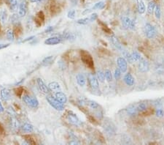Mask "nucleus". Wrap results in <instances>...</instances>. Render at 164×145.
Segmentation results:
<instances>
[{
  "label": "nucleus",
  "mask_w": 164,
  "mask_h": 145,
  "mask_svg": "<svg viewBox=\"0 0 164 145\" xmlns=\"http://www.w3.org/2000/svg\"><path fill=\"white\" fill-rule=\"evenodd\" d=\"M43 1H46V0H41V2H43Z\"/></svg>",
  "instance_id": "nucleus-55"
},
{
  "label": "nucleus",
  "mask_w": 164,
  "mask_h": 145,
  "mask_svg": "<svg viewBox=\"0 0 164 145\" xmlns=\"http://www.w3.org/2000/svg\"><path fill=\"white\" fill-rule=\"evenodd\" d=\"M44 21H45V15H44V13L42 11H39L37 13L36 17L34 18L35 24L37 27H40L42 24L44 23Z\"/></svg>",
  "instance_id": "nucleus-11"
},
{
  "label": "nucleus",
  "mask_w": 164,
  "mask_h": 145,
  "mask_svg": "<svg viewBox=\"0 0 164 145\" xmlns=\"http://www.w3.org/2000/svg\"><path fill=\"white\" fill-rule=\"evenodd\" d=\"M99 24H100L101 25V27H102V29L105 32H107V33H109V34H110V33H112V31L109 29V28L107 27V25H105L104 24H103L102 22L101 21H99Z\"/></svg>",
  "instance_id": "nucleus-39"
},
{
  "label": "nucleus",
  "mask_w": 164,
  "mask_h": 145,
  "mask_svg": "<svg viewBox=\"0 0 164 145\" xmlns=\"http://www.w3.org/2000/svg\"><path fill=\"white\" fill-rule=\"evenodd\" d=\"M22 131L26 133H31L34 131V127L29 123H25L22 126Z\"/></svg>",
  "instance_id": "nucleus-24"
},
{
  "label": "nucleus",
  "mask_w": 164,
  "mask_h": 145,
  "mask_svg": "<svg viewBox=\"0 0 164 145\" xmlns=\"http://www.w3.org/2000/svg\"><path fill=\"white\" fill-rule=\"evenodd\" d=\"M4 111H5V109L3 107L2 104L1 103V102H0V112H3Z\"/></svg>",
  "instance_id": "nucleus-52"
},
{
  "label": "nucleus",
  "mask_w": 164,
  "mask_h": 145,
  "mask_svg": "<svg viewBox=\"0 0 164 145\" xmlns=\"http://www.w3.org/2000/svg\"><path fill=\"white\" fill-rule=\"evenodd\" d=\"M137 2L138 12L140 14L144 13L146 8H145V5H144L143 1H142V0H137Z\"/></svg>",
  "instance_id": "nucleus-18"
},
{
  "label": "nucleus",
  "mask_w": 164,
  "mask_h": 145,
  "mask_svg": "<svg viewBox=\"0 0 164 145\" xmlns=\"http://www.w3.org/2000/svg\"><path fill=\"white\" fill-rule=\"evenodd\" d=\"M7 3L8 7L13 11H15L18 8V2L17 0H5Z\"/></svg>",
  "instance_id": "nucleus-20"
},
{
  "label": "nucleus",
  "mask_w": 164,
  "mask_h": 145,
  "mask_svg": "<svg viewBox=\"0 0 164 145\" xmlns=\"http://www.w3.org/2000/svg\"><path fill=\"white\" fill-rule=\"evenodd\" d=\"M61 38H60L58 36H54V37H51L46 39L45 40V44L49 45V46H53V45H57V44L61 43Z\"/></svg>",
  "instance_id": "nucleus-9"
},
{
  "label": "nucleus",
  "mask_w": 164,
  "mask_h": 145,
  "mask_svg": "<svg viewBox=\"0 0 164 145\" xmlns=\"http://www.w3.org/2000/svg\"><path fill=\"white\" fill-rule=\"evenodd\" d=\"M2 27H1V23H0V34L2 33Z\"/></svg>",
  "instance_id": "nucleus-54"
},
{
  "label": "nucleus",
  "mask_w": 164,
  "mask_h": 145,
  "mask_svg": "<svg viewBox=\"0 0 164 145\" xmlns=\"http://www.w3.org/2000/svg\"><path fill=\"white\" fill-rule=\"evenodd\" d=\"M67 120L69 121V122L71 123L72 125H77L79 124V122H80V120H79L78 117H77L75 114H74L72 111H69L67 115Z\"/></svg>",
  "instance_id": "nucleus-8"
},
{
  "label": "nucleus",
  "mask_w": 164,
  "mask_h": 145,
  "mask_svg": "<svg viewBox=\"0 0 164 145\" xmlns=\"http://www.w3.org/2000/svg\"><path fill=\"white\" fill-rule=\"evenodd\" d=\"M117 63L118 68L121 70V72L123 73L126 72L128 68V65H127V61L123 57H119L117 60Z\"/></svg>",
  "instance_id": "nucleus-7"
},
{
  "label": "nucleus",
  "mask_w": 164,
  "mask_h": 145,
  "mask_svg": "<svg viewBox=\"0 0 164 145\" xmlns=\"http://www.w3.org/2000/svg\"><path fill=\"white\" fill-rule=\"evenodd\" d=\"M155 114L157 117H162L164 115V111L162 109H157L155 112Z\"/></svg>",
  "instance_id": "nucleus-45"
},
{
  "label": "nucleus",
  "mask_w": 164,
  "mask_h": 145,
  "mask_svg": "<svg viewBox=\"0 0 164 145\" xmlns=\"http://www.w3.org/2000/svg\"><path fill=\"white\" fill-rule=\"evenodd\" d=\"M155 18L157 19H160V17H161V10H160V5H155Z\"/></svg>",
  "instance_id": "nucleus-30"
},
{
  "label": "nucleus",
  "mask_w": 164,
  "mask_h": 145,
  "mask_svg": "<svg viewBox=\"0 0 164 145\" xmlns=\"http://www.w3.org/2000/svg\"><path fill=\"white\" fill-rule=\"evenodd\" d=\"M55 97L60 101L62 103H66L67 102V95L63 93V92H61L60 91H58L56 93H55Z\"/></svg>",
  "instance_id": "nucleus-14"
},
{
  "label": "nucleus",
  "mask_w": 164,
  "mask_h": 145,
  "mask_svg": "<svg viewBox=\"0 0 164 145\" xmlns=\"http://www.w3.org/2000/svg\"><path fill=\"white\" fill-rule=\"evenodd\" d=\"M121 70L119 69V68H117L115 70V74H114V76H115V78L116 80H119L121 77Z\"/></svg>",
  "instance_id": "nucleus-42"
},
{
  "label": "nucleus",
  "mask_w": 164,
  "mask_h": 145,
  "mask_svg": "<svg viewBox=\"0 0 164 145\" xmlns=\"http://www.w3.org/2000/svg\"><path fill=\"white\" fill-rule=\"evenodd\" d=\"M0 95H1L2 99L3 100H5V101L9 100L10 99V97H11V95H10V92L7 89H3V90L1 91Z\"/></svg>",
  "instance_id": "nucleus-16"
},
{
  "label": "nucleus",
  "mask_w": 164,
  "mask_h": 145,
  "mask_svg": "<svg viewBox=\"0 0 164 145\" xmlns=\"http://www.w3.org/2000/svg\"><path fill=\"white\" fill-rule=\"evenodd\" d=\"M80 56H81V59H82V62L88 68H90V69H93V68H94L93 59L88 52H87L86 51H84V50L80 51Z\"/></svg>",
  "instance_id": "nucleus-1"
},
{
  "label": "nucleus",
  "mask_w": 164,
  "mask_h": 145,
  "mask_svg": "<svg viewBox=\"0 0 164 145\" xmlns=\"http://www.w3.org/2000/svg\"><path fill=\"white\" fill-rule=\"evenodd\" d=\"M131 56H132V59L134 60V62H137V61H139L142 57H141V55L137 52V51H134L132 54H131Z\"/></svg>",
  "instance_id": "nucleus-33"
},
{
  "label": "nucleus",
  "mask_w": 164,
  "mask_h": 145,
  "mask_svg": "<svg viewBox=\"0 0 164 145\" xmlns=\"http://www.w3.org/2000/svg\"><path fill=\"white\" fill-rule=\"evenodd\" d=\"M75 14L76 12L75 10H69L68 12V14H67V17L69 18H71V19H74L75 18Z\"/></svg>",
  "instance_id": "nucleus-44"
},
{
  "label": "nucleus",
  "mask_w": 164,
  "mask_h": 145,
  "mask_svg": "<svg viewBox=\"0 0 164 145\" xmlns=\"http://www.w3.org/2000/svg\"><path fill=\"white\" fill-rule=\"evenodd\" d=\"M46 99H47L48 103L50 104L53 108H54L55 110L63 111L64 109L63 103L60 102L55 97H53V95H48Z\"/></svg>",
  "instance_id": "nucleus-2"
},
{
  "label": "nucleus",
  "mask_w": 164,
  "mask_h": 145,
  "mask_svg": "<svg viewBox=\"0 0 164 145\" xmlns=\"http://www.w3.org/2000/svg\"><path fill=\"white\" fill-rule=\"evenodd\" d=\"M82 2H84V1H85V0H82Z\"/></svg>",
  "instance_id": "nucleus-56"
},
{
  "label": "nucleus",
  "mask_w": 164,
  "mask_h": 145,
  "mask_svg": "<svg viewBox=\"0 0 164 145\" xmlns=\"http://www.w3.org/2000/svg\"><path fill=\"white\" fill-rule=\"evenodd\" d=\"M5 132V130L4 126L2 125V123H0V135H4Z\"/></svg>",
  "instance_id": "nucleus-47"
},
{
  "label": "nucleus",
  "mask_w": 164,
  "mask_h": 145,
  "mask_svg": "<svg viewBox=\"0 0 164 145\" xmlns=\"http://www.w3.org/2000/svg\"><path fill=\"white\" fill-rule=\"evenodd\" d=\"M7 37L10 41H13L14 38H15V35H14L13 31L8 30L7 32Z\"/></svg>",
  "instance_id": "nucleus-38"
},
{
  "label": "nucleus",
  "mask_w": 164,
  "mask_h": 145,
  "mask_svg": "<svg viewBox=\"0 0 164 145\" xmlns=\"http://www.w3.org/2000/svg\"><path fill=\"white\" fill-rule=\"evenodd\" d=\"M23 138H24V140L26 141V142L28 144H36V141L34 140V138L31 136V135H23Z\"/></svg>",
  "instance_id": "nucleus-25"
},
{
  "label": "nucleus",
  "mask_w": 164,
  "mask_h": 145,
  "mask_svg": "<svg viewBox=\"0 0 164 145\" xmlns=\"http://www.w3.org/2000/svg\"><path fill=\"white\" fill-rule=\"evenodd\" d=\"M123 58L127 61V62H128L129 63H133L134 60L132 59V56H131V54H130L128 51H123Z\"/></svg>",
  "instance_id": "nucleus-28"
},
{
  "label": "nucleus",
  "mask_w": 164,
  "mask_h": 145,
  "mask_svg": "<svg viewBox=\"0 0 164 145\" xmlns=\"http://www.w3.org/2000/svg\"><path fill=\"white\" fill-rule=\"evenodd\" d=\"M140 62L139 64V70L141 72V73H146L147 72L149 69H150V65L147 61L144 60L143 59H141Z\"/></svg>",
  "instance_id": "nucleus-10"
},
{
  "label": "nucleus",
  "mask_w": 164,
  "mask_h": 145,
  "mask_svg": "<svg viewBox=\"0 0 164 145\" xmlns=\"http://www.w3.org/2000/svg\"><path fill=\"white\" fill-rule=\"evenodd\" d=\"M18 7H19V15L21 17H24L27 13L28 3L26 0H20Z\"/></svg>",
  "instance_id": "nucleus-5"
},
{
  "label": "nucleus",
  "mask_w": 164,
  "mask_h": 145,
  "mask_svg": "<svg viewBox=\"0 0 164 145\" xmlns=\"http://www.w3.org/2000/svg\"><path fill=\"white\" fill-rule=\"evenodd\" d=\"M104 2H97L96 4H95V5L93 7V10H96V9H98V10H102L104 8Z\"/></svg>",
  "instance_id": "nucleus-35"
},
{
  "label": "nucleus",
  "mask_w": 164,
  "mask_h": 145,
  "mask_svg": "<svg viewBox=\"0 0 164 145\" xmlns=\"http://www.w3.org/2000/svg\"><path fill=\"white\" fill-rule=\"evenodd\" d=\"M55 58V57L54 56H49L48 57L45 58L43 59V61H42V65H45V66H48V65H51L53 62V61H54Z\"/></svg>",
  "instance_id": "nucleus-23"
},
{
  "label": "nucleus",
  "mask_w": 164,
  "mask_h": 145,
  "mask_svg": "<svg viewBox=\"0 0 164 145\" xmlns=\"http://www.w3.org/2000/svg\"><path fill=\"white\" fill-rule=\"evenodd\" d=\"M110 41L112 42V43L114 45V46H115V48H117V49H119V50H120V51L123 50L122 45H121V43H120V41L118 40V39L116 37H115V36H112V37H110Z\"/></svg>",
  "instance_id": "nucleus-17"
},
{
  "label": "nucleus",
  "mask_w": 164,
  "mask_h": 145,
  "mask_svg": "<svg viewBox=\"0 0 164 145\" xmlns=\"http://www.w3.org/2000/svg\"><path fill=\"white\" fill-rule=\"evenodd\" d=\"M144 32L145 33L146 37L149 39H152V38L155 37L157 34V31H156L155 28L154 27L152 24H150V23H147L144 25Z\"/></svg>",
  "instance_id": "nucleus-4"
},
{
  "label": "nucleus",
  "mask_w": 164,
  "mask_h": 145,
  "mask_svg": "<svg viewBox=\"0 0 164 145\" xmlns=\"http://www.w3.org/2000/svg\"><path fill=\"white\" fill-rule=\"evenodd\" d=\"M127 112H128V114L133 116V115H135V114H137V112H138V111H137V109L136 107H134V106H130V107H129V108L127 109Z\"/></svg>",
  "instance_id": "nucleus-36"
},
{
  "label": "nucleus",
  "mask_w": 164,
  "mask_h": 145,
  "mask_svg": "<svg viewBox=\"0 0 164 145\" xmlns=\"http://www.w3.org/2000/svg\"><path fill=\"white\" fill-rule=\"evenodd\" d=\"M97 18H98V15H97V13H93L90 15V17L89 18L90 21H96Z\"/></svg>",
  "instance_id": "nucleus-46"
},
{
  "label": "nucleus",
  "mask_w": 164,
  "mask_h": 145,
  "mask_svg": "<svg viewBox=\"0 0 164 145\" xmlns=\"http://www.w3.org/2000/svg\"><path fill=\"white\" fill-rule=\"evenodd\" d=\"M155 2L154 1H150L149 3H148V5H147V13L150 15L154 13V10H155Z\"/></svg>",
  "instance_id": "nucleus-26"
},
{
  "label": "nucleus",
  "mask_w": 164,
  "mask_h": 145,
  "mask_svg": "<svg viewBox=\"0 0 164 145\" xmlns=\"http://www.w3.org/2000/svg\"><path fill=\"white\" fill-rule=\"evenodd\" d=\"M88 79L89 84L93 90H96L99 88V80L94 74L90 73L88 77Z\"/></svg>",
  "instance_id": "nucleus-6"
},
{
  "label": "nucleus",
  "mask_w": 164,
  "mask_h": 145,
  "mask_svg": "<svg viewBox=\"0 0 164 145\" xmlns=\"http://www.w3.org/2000/svg\"><path fill=\"white\" fill-rule=\"evenodd\" d=\"M97 78L98 80H99V81L104 82L105 80V76H104V73L102 72V70H99L97 72Z\"/></svg>",
  "instance_id": "nucleus-32"
},
{
  "label": "nucleus",
  "mask_w": 164,
  "mask_h": 145,
  "mask_svg": "<svg viewBox=\"0 0 164 145\" xmlns=\"http://www.w3.org/2000/svg\"><path fill=\"white\" fill-rule=\"evenodd\" d=\"M7 13L6 12V10H2L1 13H0V19H1V21H2L3 23H5L7 20Z\"/></svg>",
  "instance_id": "nucleus-34"
},
{
  "label": "nucleus",
  "mask_w": 164,
  "mask_h": 145,
  "mask_svg": "<svg viewBox=\"0 0 164 145\" xmlns=\"http://www.w3.org/2000/svg\"><path fill=\"white\" fill-rule=\"evenodd\" d=\"M13 31L15 36L19 37L20 35H21L22 32H23V27L21 25V24H18L14 25V29Z\"/></svg>",
  "instance_id": "nucleus-19"
},
{
  "label": "nucleus",
  "mask_w": 164,
  "mask_h": 145,
  "mask_svg": "<svg viewBox=\"0 0 164 145\" xmlns=\"http://www.w3.org/2000/svg\"><path fill=\"white\" fill-rule=\"evenodd\" d=\"M137 111L140 112H143L144 111L147 110V106L145 103H140L137 107Z\"/></svg>",
  "instance_id": "nucleus-41"
},
{
  "label": "nucleus",
  "mask_w": 164,
  "mask_h": 145,
  "mask_svg": "<svg viewBox=\"0 0 164 145\" xmlns=\"http://www.w3.org/2000/svg\"><path fill=\"white\" fill-rule=\"evenodd\" d=\"M31 2H41V0H30Z\"/></svg>",
  "instance_id": "nucleus-53"
},
{
  "label": "nucleus",
  "mask_w": 164,
  "mask_h": 145,
  "mask_svg": "<svg viewBox=\"0 0 164 145\" xmlns=\"http://www.w3.org/2000/svg\"><path fill=\"white\" fill-rule=\"evenodd\" d=\"M90 11H91V10H90V9H86V10H85L82 12V15H86V14L89 13Z\"/></svg>",
  "instance_id": "nucleus-50"
},
{
  "label": "nucleus",
  "mask_w": 164,
  "mask_h": 145,
  "mask_svg": "<svg viewBox=\"0 0 164 145\" xmlns=\"http://www.w3.org/2000/svg\"><path fill=\"white\" fill-rule=\"evenodd\" d=\"M130 22H131V19L128 17L124 16L122 18V24H123V27L126 29H129L130 28Z\"/></svg>",
  "instance_id": "nucleus-27"
},
{
  "label": "nucleus",
  "mask_w": 164,
  "mask_h": 145,
  "mask_svg": "<svg viewBox=\"0 0 164 145\" xmlns=\"http://www.w3.org/2000/svg\"><path fill=\"white\" fill-rule=\"evenodd\" d=\"M53 30V27H48L46 29H45V32H52Z\"/></svg>",
  "instance_id": "nucleus-49"
},
{
  "label": "nucleus",
  "mask_w": 164,
  "mask_h": 145,
  "mask_svg": "<svg viewBox=\"0 0 164 145\" xmlns=\"http://www.w3.org/2000/svg\"><path fill=\"white\" fill-rule=\"evenodd\" d=\"M8 46H9V44H0V49L6 48Z\"/></svg>",
  "instance_id": "nucleus-51"
},
{
  "label": "nucleus",
  "mask_w": 164,
  "mask_h": 145,
  "mask_svg": "<svg viewBox=\"0 0 164 145\" xmlns=\"http://www.w3.org/2000/svg\"><path fill=\"white\" fill-rule=\"evenodd\" d=\"M19 15H17V14H14L12 15L11 17V21H12V23L13 24V25H15V24H20L19 23Z\"/></svg>",
  "instance_id": "nucleus-37"
},
{
  "label": "nucleus",
  "mask_w": 164,
  "mask_h": 145,
  "mask_svg": "<svg viewBox=\"0 0 164 145\" xmlns=\"http://www.w3.org/2000/svg\"><path fill=\"white\" fill-rule=\"evenodd\" d=\"M23 91H24V89H23V87H17V88H15L14 90V92H15V95L18 97H22L23 94Z\"/></svg>",
  "instance_id": "nucleus-29"
},
{
  "label": "nucleus",
  "mask_w": 164,
  "mask_h": 145,
  "mask_svg": "<svg viewBox=\"0 0 164 145\" xmlns=\"http://www.w3.org/2000/svg\"><path fill=\"white\" fill-rule=\"evenodd\" d=\"M88 106L93 109H96L97 108H99V104L96 103V101L94 100H88Z\"/></svg>",
  "instance_id": "nucleus-40"
},
{
  "label": "nucleus",
  "mask_w": 164,
  "mask_h": 145,
  "mask_svg": "<svg viewBox=\"0 0 164 145\" xmlns=\"http://www.w3.org/2000/svg\"><path fill=\"white\" fill-rule=\"evenodd\" d=\"M130 29L131 30H134L135 29V21L134 20H131V22H130Z\"/></svg>",
  "instance_id": "nucleus-48"
},
{
  "label": "nucleus",
  "mask_w": 164,
  "mask_h": 145,
  "mask_svg": "<svg viewBox=\"0 0 164 145\" xmlns=\"http://www.w3.org/2000/svg\"><path fill=\"white\" fill-rule=\"evenodd\" d=\"M76 78H77V82L80 87H83L86 83V78L82 73H78L76 76Z\"/></svg>",
  "instance_id": "nucleus-15"
},
{
  "label": "nucleus",
  "mask_w": 164,
  "mask_h": 145,
  "mask_svg": "<svg viewBox=\"0 0 164 145\" xmlns=\"http://www.w3.org/2000/svg\"><path fill=\"white\" fill-rule=\"evenodd\" d=\"M58 37H59L60 38L63 39H65V40H75V36L72 34V33H69V32H64L61 35H57Z\"/></svg>",
  "instance_id": "nucleus-21"
},
{
  "label": "nucleus",
  "mask_w": 164,
  "mask_h": 145,
  "mask_svg": "<svg viewBox=\"0 0 164 145\" xmlns=\"http://www.w3.org/2000/svg\"><path fill=\"white\" fill-rule=\"evenodd\" d=\"M23 100L27 106L31 107V108H37L39 106V101L35 97L31 96L29 95H24L23 96Z\"/></svg>",
  "instance_id": "nucleus-3"
},
{
  "label": "nucleus",
  "mask_w": 164,
  "mask_h": 145,
  "mask_svg": "<svg viewBox=\"0 0 164 145\" xmlns=\"http://www.w3.org/2000/svg\"><path fill=\"white\" fill-rule=\"evenodd\" d=\"M48 88L51 91H55V92L60 91V90H61L59 84H58L57 82H55V81L50 82V83L49 84H48Z\"/></svg>",
  "instance_id": "nucleus-22"
},
{
  "label": "nucleus",
  "mask_w": 164,
  "mask_h": 145,
  "mask_svg": "<svg viewBox=\"0 0 164 145\" xmlns=\"http://www.w3.org/2000/svg\"><path fill=\"white\" fill-rule=\"evenodd\" d=\"M104 76H105V78L107 81H112V74L111 73V71L109 70H106L105 73H104Z\"/></svg>",
  "instance_id": "nucleus-31"
},
{
  "label": "nucleus",
  "mask_w": 164,
  "mask_h": 145,
  "mask_svg": "<svg viewBox=\"0 0 164 145\" xmlns=\"http://www.w3.org/2000/svg\"><path fill=\"white\" fill-rule=\"evenodd\" d=\"M123 81H124V82L128 86H129V87H132L134 83H135V80H134V78L133 77V76H131V74L130 73H126L125 76H124V78H123Z\"/></svg>",
  "instance_id": "nucleus-13"
},
{
  "label": "nucleus",
  "mask_w": 164,
  "mask_h": 145,
  "mask_svg": "<svg viewBox=\"0 0 164 145\" xmlns=\"http://www.w3.org/2000/svg\"><path fill=\"white\" fill-rule=\"evenodd\" d=\"M90 21L89 18H82V19H79L77 21V23L79 24H82V25H85V24H87Z\"/></svg>",
  "instance_id": "nucleus-43"
},
{
  "label": "nucleus",
  "mask_w": 164,
  "mask_h": 145,
  "mask_svg": "<svg viewBox=\"0 0 164 145\" xmlns=\"http://www.w3.org/2000/svg\"><path fill=\"white\" fill-rule=\"evenodd\" d=\"M37 84H38V87H39V89L40 90L42 93L44 94H48L50 92V89L48 88V87L46 86V84L44 83V81H42V78H37Z\"/></svg>",
  "instance_id": "nucleus-12"
}]
</instances>
